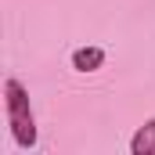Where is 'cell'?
Instances as JSON below:
<instances>
[{
  "label": "cell",
  "instance_id": "7a4b0ae2",
  "mask_svg": "<svg viewBox=\"0 0 155 155\" xmlns=\"http://www.w3.org/2000/svg\"><path fill=\"white\" fill-rule=\"evenodd\" d=\"M105 58H108L105 47H94V43H90V47H76V51H72V69H76V72H97V69L105 65Z\"/></svg>",
  "mask_w": 155,
  "mask_h": 155
},
{
  "label": "cell",
  "instance_id": "3957f363",
  "mask_svg": "<svg viewBox=\"0 0 155 155\" xmlns=\"http://www.w3.org/2000/svg\"><path fill=\"white\" fill-rule=\"evenodd\" d=\"M130 155H155V116L130 137Z\"/></svg>",
  "mask_w": 155,
  "mask_h": 155
},
{
  "label": "cell",
  "instance_id": "6da1fadb",
  "mask_svg": "<svg viewBox=\"0 0 155 155\" xmlns=\"http://www.w3.org/2000/svg\"><path fill=\"white\" fill-rule=\"evenodd\" d=\"M4 116L11 126V137L18 148H36V119H33V105H29V94L18 79H7L4 83Z\"/></svg>",
  "mask_w": 155,
  "mask_h": 155
}]
</instances>
